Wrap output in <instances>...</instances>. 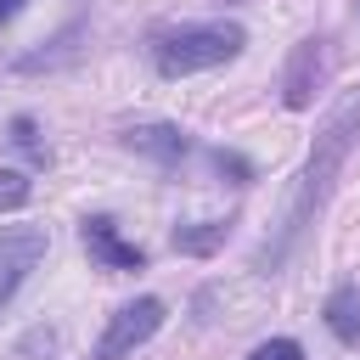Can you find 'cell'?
<instances>
[{
  "mask_svg": "<svg viewBox=\"0 0 360 360\" xmlns=\"http://www.w3.org/2000/svg\"><path fill=\"white\" fill-rule=\"evenodd\" d=\"M354 135H360V90H343V96L332 101V112L321 118V129H315L309 163H304V174H298V191H292L287 214H281V236H276V242H264V248L253 253V264H259V270H276V264L292 253V242L304 236V225L321 214V202L332 197V180H338V169H343V158H349Z\"/></svg>",
  "mask_w": 360,
  "mask_h": 360,
  "instance_id": "cell-1",
  "label": "cell"
},
{
  "mask_svg": "<svg viewBox=\"0 0 360 360\" xmlns=\"http://www.w3.org/2000/svg\"><path fill=\"white\" fill-rule=\"evenodd\" d=\"M242 45H248V34L236 22H180V28L152 34V68L163 79H186V73L231 62Z\"/></svg>",
  "mask_w": 360,
  "mask_h": 360,
  "instance_id": "cell-2",
  "label": "cell"
},
{
  "mask_svg": "<svg viewBox=\"0 0 360 360\" xmlns=\"http://www.w3.org/2000/svg\"><path fill=\"white\" fill-rule=\"evenodd\" d=\"M163 298H135V304H118L112 315H107V326H101V338H96V360H124V354H135L146 338H158V326H163Z\"/></svg>",
  "mask_w": 360,
  "mask_h": 360,
  "instance_id": "cell-3",
  "label": "cell"
},
{
  "mask_svg": "<svg viewBox=\"0 0 360 360\" xmlns=\"http://www.w3.org/2000/svg\"><path fill=\"white\" fill-rule=\"evenodd\" d=\"M39 259H45V231L39 225L0 231V309L22 292V281L39 270Z\"/></svg>",
  "mask_w": 360,
  "mask_h": 360,
  "instance_id": "cell-4",
  "label": "cell"
},
{
  "mask_svg": "<svg viewBox=\"0 0 360 360\" xmlns=\"http://www.w3.org/2000/svg\"><path fill=\"white\" fill-rule=\"evenodd\" d=\"M321 79H326V39H298L292 45V56H287V73H281V101L292 107V112H304L309 101H315V90H321Z\"/></svg>",
  "mask_w": 360,
  "mask_h": 360,
  "instance_id": "cell-5",
  "label": "cell"
},
{
  "mask_svg": "<svg viewBox=\"0 0 360 360\" xmlns=\"http://www.w3.org/2000/svg\"><path fill=\"white\" fill-rule=\"evenodd\" d=\"M79 242H84V253H90L101 270H146V253H141L135 242H124L107 214H90V219L79 225Z\"/></svg>",
  "mask_w": 360,
  "mask_h": 360,
  "instance_id": "cell-6",
  "label": "cell"
},
{
  "mask_svg": "<svg viewBox=\"0 0 360 360\" xmlns=\"http://www.w3.org/2000/svg\"><path fill=\"white\" fill-rule=\"evenodd\" d=\"M124 146L152 158L158 169H180L191 158V135L180 124H135V129H124Z\"/></svg>",
  "mask_w": 360,
  "mask_h": 360,
  "instance_id": "cell-7",
  "label": "cell"
},
{
  "mask_svg": "<svg viewBox=\"0 0 360 360\" xmlns=\"http://www.w3.org/2000/svg\"><path fill=\"white\" fill-rule=\"evenodd\" d=\"M321 315H326V332L354 349V343H360V281H338V287L326 292Z\"/></svg>",
  "mask_w": 360,
  "mask_h": 360,
  "instance_id": "cell-8",
  "label": "cell"
},
{
  "mask_svg": "<svg viewBox=\"0 0 360 360\" xmlns=\"http://www.w3.org/2000/svg\"><path fill=\"white\" fill-rule=\"evenodd\" d=\"M225 236H231V219H191V225H174V253L208 259L225 248Z\"/></svg>",
  "mask_w": 360,
  "mask_h": 360,
  "instance_id": "cell-9",
  "label": "cell"
},
{
  "mask_svg": "<svg viewBox=\"0 0 360 360\" xmlns=\"http://www.w3.org/2000/svg\"><path fill=\"white\" fill-rule=\"evenodd\" d=\"M73 39H79V28L56 34V39L45 45V51H28V56H17L11 68H17V73H39V68H56V62H68V56H73Z\"/></svg>",
  "mask_w": 360,
  "mask_h": 360,
  "instance_id": "cell-10",
  "label": "cell"
},
{
  "mask_svg": "<svg viewBox=\"0 0 360 360\" xmlns=\"http://www.w3.org/2000/svg\"><path fill=\"white\" fill-rule=\"evenodd\" d=\"M11 146H17V152H28L39 169L51 163V152H45V141H39V129H34V118H28V112H17V118H11Z\"/></svg>",
  "mask_w": 360,
  "mask_h": 360,
  "instance_id": "cell-11",
  "label": "cell"
},
{
  "mask_svg": "<svg viewBox=\"0 0 360 360\" xmlns=\"http://www.w3.org/2000/svg\"><path fill=\"white\" fill-rule=\"evenodd\" d=\"M28 197H34L28 174H17V169H0V214H17V208H28Z\"/></svg>",
  "mask_w": 360,
  "mask_h": 360,
  "instance_id": "cell-12",
  "label": "cell"
},
{
  "mask_svg": "<svg viewBox=\"0 0 360 360\" xmlns=\"http://www.w3.org/2000/svg\"><path fill=\"white\" fill-rule=\"evenodd\" d=\"M214 169H219L231 186H248V180H253V163H248L242 152H214Z\"/></svg>",
  "mask_w": 360,
  "mask_h": 360,
  "instance_id": "cell-13",
  "label": "cell"
},
{
  "mask_svg": "<svg viewBox=\"0 0 360 360\" xmlns=\"http://www.w3.org/2000/svg\"><path fill=\"white\" fill-rule=\"evenodd\" d=\"M248 360H304V349H298V338H264Z\"/></svg>",
  "mask_w": 360,
  "mask_h": 360,
  "instance_id": "cell-14",
  "label": "cell"
},
{
  "mask_svg": "<svg viewBox=\"0 0 360 360\" xmlns=\"http://www.w3.org/2000/svg\"><path fill=\"white\" fill-rule=\"evenodd\" d=\"M22 6H28V0H0V28H6V22H11V17L22 11Z\"/></svg>",
  "mask_w": 360,
  "mask_h": 360,
  "instance_id": "cell-15",
  "label": "cell"
},
{
  "mask_svg": "<svg viewBox=\"0 0 360 360\" xmlns=\"http://www.w3.org/2000/svg\"><path fill=\"white\" fill-rule=\"evenodd\" d=\"M354 6H360V0H354Z\"/></svg>",
  "mask_w": 360,
  "mask_h": 360,
  "instance_id": "cell-16",
  "label": "cell"
}]
</instances>
